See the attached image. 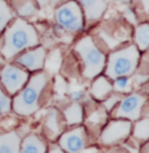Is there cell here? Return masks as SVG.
Here are the masks:
<instances>
[{"instance_id": "11", "label": "cell", "mask_w": 149, "mask_h": 153, "mask_svg": "<svg viewBox=\"0 0 149 153\" xmlns=\"http://www.w3.org/2000/svg\"><path fill=\"white\" fill-rule=\"evenodd\" d=\"M77 3L87 23H95L100 20L107 9L106 0H77Z\"/></svg>"}, {"instance_id": "22", "label": "cell", "mask_w": 149, "mask_h": 153, "mask_svg": "<svg viewBox=\"0 0 149 153\" xmlns=\"http://www.w3.org/2000/svg\"><path fill=\"white\" fill-rule=\"evenodd\" d=\"M132 87V78L131 76H118L113 79L112 88L118 92H128Z\"/></svg>"}, {"instance_id": "9", "label": "cell", "mask_w": 149, "mask_h": 153, "mask_svg": "<svg viewBox=\"0 0 149 153\" xmlns=\"http://www.w3.org/2000/svg\"><path fill=\"white\" fill-rule=\"evenodd\" d=\"M87 136L82 127H75L59 136V146L66 153H79L86 146Z\"/></svg>"}, {"instance_id": "36", "label": "cell", "mask_w": 149, "mask_h": 153, "mask_svg": "<svg viewBox=\"0 0 149 153\" xmlns=\"http://www.w3.org/2000/svg\"><path fill=\"white\" fill-rule=\"evenodd\" d=\"M0 82H1V73H0Z\"/></svg>"}, {"instance_id": "15", "label": "cell", "mask_w": 149, "mask_h": 153, "mask_svg": "<svg viewBox=\"0 0 149 153\" xmlns=\"http://www.w3.org/2000/svg\"><path fill=\"white\" fill-rule=\"evenodd\" d=\"M44 127L47 133H50L52 137H56L61 133L62 131V123H61V117H59L58 111L54 108H50L46 112L45 117H44Z\"/></svg>"}, {"instance_id": "13", "label": "cell", "mask_w": 149, "mask_h": 153, "mask_svg": "<svg viewBox=\"0 0 149 153\" xmlns=\"http://www.w3.org/2000/svg\"><path fill=\"white\" fill-rule=\"evenodd\" d=\"M21 139L16 131L0 135V153H20Z\"/></svg>"}, {"instance_id": "28", "label": "cell", "mask_w": 149, "mask_h": 153, "mask_svg": "<svg viewBox=\"0 0 149 153\" xmlns=\"http://www.w3.org/2000/svg\"><path fill=\"white\" fill-rule=\"evenodd\" d=\"M82 98H85V91L83 90H74L70 92V99L73 102H78L81 100Z\"/></svg>"}, {"instance_id": "32", "label": "cell", "mask_w": 149, "mask_h": 153, "mask_svg": "<svg viewBox=\"0 0 149 153\" xmlns=\"http://www.w3.org/2000/svg\"><path fill=\"white\" fill-rule=\"evenodd\" d=\"M142 153H149V140L145 143L144 148H142Z\"/></svg>"}, {"instance_id": "27", "label": "cell", "mask_w": 149, "mask_h": 153, "mask_svg": "<svg viewBox=\"0 0 149 153\" xmlns=\"http://www.w3.org/2000/svg\"><path fill=\"white\" fill-rule=\"evenodd\" d=\"M54 87H56V90L58 92H61V94L66 92V90H67V85H66V82L63 81L62 78H57V82H56Z\"/></svg>"}, {"instance_id": "8", "label": "cell", "mask_w": 149, "mask_h": 153, "mask_svg": "<svg viewBox=\"0 0 149 153\" xmlns=\"http://www.w3.org/2000/svg\"><path fill=\"white\" fill-rule=\"evenodd\" d=\"M29 81L28 73L16 65H5L1 71V82L9 95H16Z\"/></svg>"}, {"instance_id": "5", "label": "cell", "mask_w": 149, "mask_h": 153, "mask_svg": "<svg viewBox=\"0 0 149 153\" xmlns=\"http://www.w3.org/2000/svg\"><path fill=\"white\" fill-rule=\"evenodd\" d=\"M54 16L57 25H59L65 32L77 33L83 29V13L79 4L74 0H69L59 4L54 12Z\"/></svg>"}, {"instance_id": "17", "label": "cell", "mask_w": 149, "mask_h": 153, "mask_svg": "<svg viewBox=\"0 0 149 153\" xmlns=\"http://www.w3.org/2000/svg\"><path fill=\"white\" fill-rule=\"evenodd\" d=\"M63 120L69 126H77L83 120V108L77 102H73L63 110Z\"/></svg>"}, {"instance_id": "14", "label": "cell", "mask_w": 149, "mask_h": 153, "mask_svg": "<svg viewBox=\"0 0 149 153\" xmlns=\"http://www.w3.org/2000/svg\"><path fill=\"white\" fill-rule=\"evenodd\" d=\"M20 153H46V144L39 135L30 133L21 141Z\"/></svg>"}, {"instance_id": "12", "label": "cell", "mask_w": 149, "mask_h": 153, "mask_svg": "<svg viewBox=\"0 0 149 153\" xmlns=\"http://www.w3.org/2000/svg\"><path fill=\"white\" fill-rule=\"evenodd\" d=\"M112 83L106 75L95 76L93 85H91V95L95 100H104L112 92Z\"/></svg>"}, {"instance_id": "29", "label": "cell", "mask_w": 149, "mask_h": 153, "mask_svg": "<svg viewBox=\"0 0 149 153\" xmlns=\"http://www.w3.org/2000/svg\"><path fill=\"white\" fill-rule=\"evenodd\" d=\"M49 153H66L59 145H52L49 149Z\"/></svg>"}, {"instance_id": "34", "label": "cell", "mask_w": 149, "mask_h": 153, "mask_svg": "<svg viewBox=\"0 0 149 153\" xmlns=\"http://www.w3.org/2000/svg\"><path fill=\"white\" fill-rule=\"evenodd\" d=\"M116 1L122 3V4H128V3H132V0H116Z\"/></svg>"}, {"instance_id": "24", "label": "cell", "mask_w": 149, "mask_h": 153, "mask_svg": "<svg viewBox=\"0 0 149 153\" xmlns=\"http://www.w3.org/2000/svg\"><path fill=\"white\" fill-rule=\"evenodd\" d=\"M12 100L9 94L0 87V114H8L12 110Z\"/></svg>"}, {"instance_id": "21", "label": "cell", "mask_w": 149, "mask_h": 153, "mask_svg": "<svg viewBox=\"0 0 149 153\" xmlns=\"http://www.w3.org/2000/svg\"><path fill=\"white\" fill-rule=\"evenodd\" d=\"M61 61H62L61 53H59L58 49H56V50H53L49 56H46L44 68L46 69L47 73H57L59 66H61Z\"/></svg>"}, {"instance_id": "16", "label": "cell", "mask_w": 149, "mask_h": 153, "mask_svg": "<svg viewBox=\"0 0 149 153\" xmlns=\"http://www.w3.org/2000/svg\"><path fill=\"white\" fill-rule=\"evenodd\" d=\"M135 45L140 52L149 49V23H142L136 25L133 32Z\"/></svg>"}, {"instance_id": "3", "label": "cell", "mask_w": 149, "mask_h": 153, "mask_svg": "<svg viewBox=\"0 0 149 153\" xmlns=\"http://www.w3.org/2000/svg\"><path fill=\"white\" fill-rule=\"evenodd\" d=\"M140 61V50L136 45H127L112 52L108 56L106 66V76L115 79L118 76H129L137 69Z\"/></svg>"}, {"instance_id": "30", "label": "cell", "mask_w": 149, "mask_h": 153, "mask_svg": "<svg viewBox=\"0 0 149 153\" xmlns=\"http://www.w3.org/2000/svg\"><path fill=\"white\" fill-rule=\"evenodd\" d=\"M98 152H99V149L96 146H90V148H83L79 153H98Z\"/></svg>"}, {"instance_id": "6", "label": "cell", "mask_w": 149, "mask_h": 153, "mask_svg": "<svg viewBox=\"0 0 149 153\" xmlns=\"http://www.w3.org/2000/svg\"><path fill=\"white\" fill-rule=\"evenodd\" d=\"M145 103H147L145 95L139 94V92H129L120 99L112 115L115 119H125L129 122H136L141 117Z\"/></svg>"}, {"instance_id": "7", "label": "cell", "mask_w": 149, "mask_h": 153, "mask_svg": "<svg viewBox=\"0 0 149 153\" xmlns=\"http://www.w3.org/2000/svg\"><path fill=\"white\" fill-rule=\"evenodd\" d=\"M132 132V122L125 119H113L106 124L100 133V141L104 145L118 144L131 135Z\"/></svg>"}, {"instance_id": "19", "label": "cell", "mask_w": 149, "mask_h": 153, "mask_svg": "<svg viewBox=\"0 0 149 153\" xmlns=\"http://www.w3.org/2000/svg\"><path fill=\"white\" fill-rule=\"evenodd\" d=\"M132 132L136 140L148 141L149 140V117H140L136 120V124L132 126Z\"/></svg>"}, {"instance_id": "26", "label": "cell", "mask_w": 149, "mask_h": 153, "mask_svg": "<svg viewBox=\"0 0 149 153\" xmlns=\"http://www.w3.org/2000/svg\"><path fill=\"white\" fill-rule=\"evenodd\" d=\"M124 17H125V21L128 24H132V25H137L139 23V19L136 16L135 11L132 8H127L124 11Z\"/></svg>"}, {"instance_id": "18", "label": "cell", "mask_w": 149, "mask_h": 153, "mask_svg": "<svg viewBox=\"0 0 149 153\" xmlns=\"http://www.w3.org/2000/svg\"><path fill=\"white\" fill-rule=\"evenodd\" d=\"M12 9L23 19L36 15L37 5L33 0H12Z\"/></svg>"}, {"instance_id": "35", "label": "cell", "mask_w": 149, "mask_h": 153, "mask_svg": "<svg viewBox=\"0 0 149 153\" xmlns=\"http://www.w3.org/2000/svg\"><path fill=\"white\" fill-rule=\"evenodd\" d=\"M1 63H3V58H0V66H1Z\"/></svg>"}, {"instance_id": "23", "label": "cell", "mask_w": 149, "mask_h": 153, "mask_svg": "<svg viewBox=\"0 0 149 153\" xmlns=\"http://www.w3.org/2000/svg\"><path fill=\"white\" fill-rule=\"evenodd\" d=\"M133 3V11L137 19L144 17L149 19V0H132Z\"/></svg>"}, {"instance_id": "31", "label": "cell", "mask_w": 149, "mask_h": 153, "mask_svg": "<svg viewBox=\"0 0 149 153\" xmlns=\"http://www.w3.org/2000/svg\"><path fill=\"white\" fill-rule=\"evenodd\" d=\"M36 3L40 5V7H45L50 3V0H36Z\"/></svg>"}, {"instance_id": "33", "label": "cell", "mask_w": 149, "mask_h": 153, "mask_svg": "<svg viewBox=\"0 0 149 153\" xmlns=\"http://www.w3.org/2000/svg\"><path fill=\"white\" fill-rule=\"evenodd\" d=\"M52 1L53 5H58V4H62V1H65V0H50Z\"/></svg>"}, {"instance_id": "4", "label": "cell", "mask_w": 149, "mask_h": 153, "mask_svg": "<svg viewBox=\"0 0 149 153\" xmlns=\"http://www.w3.org/2000/svg\"><path fill=\"white\" fill-rule=\"evenodd\" d=\"M74 50L77 52L83 66V76L87 79L95 78L104 70L106 66V56L100 48L94 42L93 37L86 36L75 44Z\"/></svg>"}, {"instance_id": "20", "label": "cell", "mask_w": 149, "mask_h": 153, "mask_svg": "<svg viewBox=\"0 0 149 153\" xmlns=\"http://www.w3.org/2000/svg\"><path fill=\"white\" fill-rule=\"evenodd\" d=\"M15 12L5 0H0V33L13 20Z\"/></svg>"}, {"instance_id": "25", "label": "cell", "mask_w": 149, "mask_h": 153, "mask_svg": "<svg viewBox=\"0 0 149 153\" xmlns=\"http://www.w3.org/2000/svg\"><path fill=\"white\" fill-rule=\"evenodd\" d=\"M120 95L119 94H110L108 97L106 98V99L103 100V107L104 110L107 111V112H110V111H113L116 108V106L119 104L120 102Z\"/></svg>"}, {"instance_id": "2", "label": "cell", "mask_w": 149, "mask_h": 153, "mask_svg": "<svg viewBox=\"0 0 149 153\" xmlns=\"http://www.w3.org/2000/svg\"><path fill=\"white\" fill-rule=\"evenodd\" d=\"M49 83L47 73H36L27 85L16 94L13 99V111L23 116H29L40 108L41 95Z\"/></svg>"}, {"instance_id": "1", "label": "cell", "mask_w": 149, "mask_h": 153, "mask_svg": "<svg viewBox=\"0 0 149 153\" xmlns=\"http://www.w3.org/2000/svg\"><path fill=\"white\" fill-rule=\"evenodd\" d=\"M3 46H0V54L4 58L11 59L17 54L28 49L36 48L40 42L36 28L24 19H15L13 23L5 28Z\"/></svg>"}, {"instance_id": "10", "label": "cell", "mask_w": 149, "mask_h": 153, "mask_svg": "<svg viewBox=\"0 0 149 153\" xmlns=\"http://www.w3.org/2000/svg\"><path fill=\"white\" fill-rule=\"evenodd\" d=\"M46 58V50L42 46H36L20 53L16 62L29 71H39L44 68Z\"/></svg>"}]
</instances>
